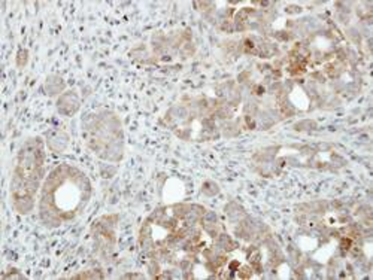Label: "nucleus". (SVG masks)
I'll list each match as a JSON object with an SVG mask.
<instances>
[{
  "instance_id": "nucleus-1",
  "label": "nucleus",
  "mask_w": 373,
  "mask_h": 280,
  "mask_svg": "<svg viewBox=\"0 0 373 280\" xmlns=\"http://www.w3.org/2000/svg\"><path fill=\"white\" fill-rule=\"evenodd\" d=\"M91 195L88 179L78 169L60 166L48 176L39 203L41 218L50 228L73 219Z\"/></svg>"
},
{
  "instance_id": "nucleus-2",
  "label": "nucleus",
  "mask_w": 373,
  "mask_h": 280,
  "mask_svg": "<svg viewBox=\"0 0 373 280\" xmlns=\"http://www.w3.org/2000/svg\"><path fill=\"white\" fill-rule=\"evenodd\" d=\"M58 109L63 113H73L78 109V99L75 97V94H64L60 100H58Z\"/></svg>"
},
{
  "instance_id": "nucleus-3",
  "label": "nucleus",
  "mask_w": 373,
  "mask_h": 280,
  "mask_svg": "<svg viewBox=\"0 0 373 280\" xmlns=\"http://www.w3.org/2000/svg\"><path fill=\"white\" fill-rule=\"evenodd\" d=\"M67 143H69V137H67L64 133H61V131H55V133H53V137L50 136V140H48L50 148H51L53 151H57V152L64 151L66 146H67Z\"/></svg>"
}]
</instances>
